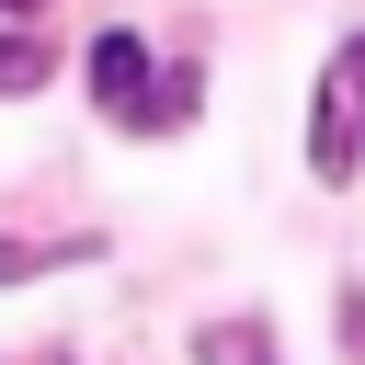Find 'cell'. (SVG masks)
Masks as SVG:
<instances>
[{
	"mask_svg": "<svg viewBox=\"0 0 365 365\" xmlns=\"http://www.w3.org/2000/svg\"><path fill=\"white\" fill-rule=\"evenodd\" d=\"M148 91H160V68H148V46L114 23V34H91V103L114 114V125H137L148 114Z\"/></svg>",
	"mask_w": 365,
	"mask_h": 365,
	"instance_id": "cell-1",
	"label": "cell"
},
{
	"mask_svg": "<svg viewBox=\"0 0 365 365\" xmlns=\"http://www.w3.org/2000/svg\"><path fill=\"white\" fill-rule=\"evenodd\" d=\"M194 365H274V342H262L251 319H205V331H194Z\"/></svg>",
	"mask_w": 365,
	"mask_h": 365,
	"instance_id": "cell-2",
	"label": "cell"
},
{
	"mask_svg": "<svg viewBox=\"0 0 365 365\" xmlns=\"http://www.w3.org/2000/svg\"><path fill=\"white\" fill-rule=\"evenodd\" d=\"M46 34H0V103H23V91H46Z\"/></svg>",
	"mask_w": 365,
	"mask_h": 365,
	"instance_id": "cell-3",
	"label": "cell"
},
{
	"mask_svg": "<svg viewBox=\"0 0 365 365\" xmlns=\"http://www.w3.org/2000/svg\"><path fill=\"white\" fill-rule=\"evenodd\" d=\"M319 91H331V103H342V114H354V125H365V34H354V46H342V57H331V80H319Z\"/></svg>",
	"mask_w": 365,
	"mask_h": 365,
	"instance_id": "cell-4",
	"label": "cell"
},
{
	"mask_svg": "<svg viewBox=\"0 0 365 365\" xmlns=\"http://www.w3.org/2000/svg\"><path fill=\"white\" fill-rule=\"evenodd\" d=\"M23 274H46V251H23V240H0V285H23Z\"/></svg>",
	"mask_w": 365,
	"mask_h": 365,
	"instance_id": "cell-5",
	"label": "cell"
},
{
	"mask_svg": "<svg viewBox=\"0 0 365 365\" xmlns=\"http://www.w3.org/2000/svg\"><path fill=\"white\" fill-rule=\"evenodd\" d=\"M0 11H34V0H0Z\"/></svg>",
	"mask_w": 365,
	"mask_h": 365,
	"instance_id": "cell-6",
	"label": "cell"
}]
</instances>
